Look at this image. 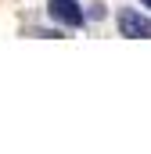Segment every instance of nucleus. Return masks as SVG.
Segmentation results:
<instances>
[{
    "label": "nucleus",
    "instance_id": "7ed1b4c3",
    "mask_svg": "<svg viewBox=\"0 0 151 154\" xmlns=\"http://www.w3.org/2000/svg\"><path fill=\"white\" fill-rule=\"evenodd\" d=\"M144 4H148V7H151V0H144Z\"/></svg>",
    "mask_w": 151,
    "mask_h": 154
},
{
    "label": "nucleus",
    "instance_id": "f257e3e1",
    "mask_svg": "<svg viewBox=\"0 0 151 154\" xmlns=\"http://www.w3.org/2000/svg\"><path fill=\"white\" fill-rule=\"evenodd\" d=\"M119 29L126 36H137V39H151V18L137 14V11H122L119 14Z\"/></svg>",
    "mask_w": 151,
    "mask_h": 154
},
{
    "label": "nucleus",
    "instance_id": "f03ea898",
    "mask_svg": "<svg viewBox=\"0 0 151 154\" xmlns=\"http://www.w3.org/2000/svg\"><path fill=\"white\" fill-rule=\"evenodd\" d=\"M50 14L61 25H83V11L76 0H50Z\"/></svg>",
    "mask_w": 151,
    "mask_h": 154
}]
</instances>
